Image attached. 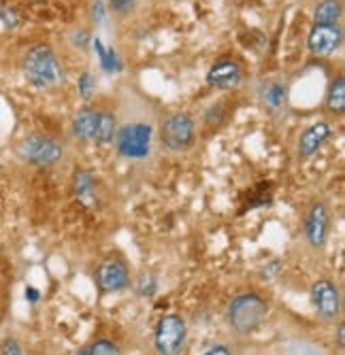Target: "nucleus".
Masks as SVG:
<instances>
[{"mask_svg":"<svg viewBox=\"0 0 345 355\" xmlns=\"http://www.w3.org/2000/svg\"><path fill=\"white\" fill-rule=\"evenodd\" d=\"M330 137H333V125L328 121H316V123L307 125L305 130L301 132V137H298V145H296L298 157L307 159L311 155H316L320 151V147Z\"/></svg>","mask_w":345,"mask_h":355,"instance_id":"f8f14e48","label":"nucleus"},{"mask_svg":"<svg viewBox=\"0 0 345 355\" xmlns=\"http://www.w3.org/2000/svg\"><path fill=\"white\" fill-rule=\"evenodd\" d=\"M0 17H3V21H5L9 28H15V26H17V15H15L11 9H5V7H3V9H0Z\"/></svg>","mask_w":345,"mask_h":355,"instance_id":"a878e982","label":"nucleus"},{"mask_svg":"<svg viewBox=\"0 0 345 355\" xmlns=\"http://www.w3.org/2000/svg\"><path fill=\"white\" fill-rule=\"evenodd\" d=\"M311 304L326 321H335L341 315V294L330 279H318L311 285Z\"/></svg>","mask_w":345,"mask_h":355,"instance_id":"1a4fd4ad","label":"nucleus"},{"mask_svg":"<svg viewBox=\"0 0 345 355\" xmlns=\"http://www.w3.org/2000/svg\"><path fill=\"white\" fill-rule=\"evenodd\" d=\"M26 298H28L30 302H37V300L41 298L39 289H35V287H28V289H26Z\"/></svg>","mask_w":345,"mask_h":355,"instance_id":"cd10ccee","label":"nucleus"},{"mask_svg":"<svg viewBox=\"0 0 345 355\" xmlns=\"http://www.w3.org/2000/svg\"><path fill=\"white\" fill-rule=\"evenodd\" d=\"M187 336V326L181 315H165L155 324V334H153V345L158 355H179Z\"/></svg>","mask_w":345,"mask_h":355,"instance_id":"423d86ee","label":"nucleus"},{"mask_svg":"<svg viewBox=\"0 0 345 355\" xmlns=\"http://www.w3.org/2000/svg\"><path fill=\"white\" fill-rule=\"evenodd\" d=\"M196 139V123L187 111H175L160 123V143L171 153L192 149Z\"/></svg>","mask_w":345,"mask_h":355,"instance_id":"39448f33","label":"nucleus"},{"mask_svg":"<svg viewBox=\"0 0 345 355\" xmlns=\"http://www.w3.org/2000/svg\"><path fill=\"white\" fill-rule=\"evenodd\" d=\"M343 15L341 0H320L313 11V24H339Z\"/></svg>","mask_w":345,"mask_h":355,"instance_id":"f3484780","label":"nucleus"},{"mask_svg":"<svg viewBox=\"0 0 345 355\" xmlns=\"http://www.w3.org/2000/svg\"><path fill=\"white\" fill-rule=\"evenodd\" d=\"M96 119H99V107L83 105L73 117V137L83 143L92 141L94 130H96Z\"/></svg>","mask_w":345,"mask_h":355,"instance_id":"ddd939ff","label":"nucleus"},{"mask_svg":"<svg viewBox=\"0 0 345 355\" xmlns=\"http://www.w3.org/2000/svg\"><path fill=\"white\" fill-rule=\"evenodd\" d=\"M119 128L117 115L113 109H99V119H96V130H94V143L96 145H111L115 139V132Z\"/></svg>","mask_w":345,"mask_h":355,"instance_id":"2eb2a0df","label":"nucleus"},{"mask_svg":"<svg viewBox=\"0 0 345 355\" xmlns=\"http://www.w3.org/2000/svg\"><path fill=\"white\" fill-rule=\"evenodd\" d=\"M205 81L215 89H233L243 81V67L235 58H219L209 67Z\"/></svg>","mask_w":345,"mask_h":355,"instance_id":"9d476101","label":"nucleus"},{"mask_svg":"<svg viewBox=\"0 0 345 355\" xmlns=\"http://www.w3.org/2000/svg\"><path fill=\"white\" fill-rule=\"evenodd\" d=\"M92 43H94V49H96L99 55H101V67H103V71H107V73H117V71L121 69V62H119L117 53H115L113 49L103 47V41H101V39H94Z\"/></svg>","mask_w":345,"mask_h":355,"instance_id":"a211bd4d","label":"nucleus"},{"mask_svg":"<svg viewBox=\"0 0 345 355\" xmlns=\"http://www.w3.org/2000/svg\"><path fill=\"white\" fill-rule=\"evenodd\" d=\"M0 355H24V349L17 338H7L0 347Z\"/></svg>","mask_w":345,"mask_h":355,"instance_id":"393cba45","label":"nucleus"},{"mask_svg":"<svg viewBox=\"0 0 345 355\" xmlns=\"http://www.w3.org/2000/svg\"><path fill=\"white\" fill-rule=\"evenodd\" d=\"M73 191L75 196L81 205L85 207H92L96 205L99 200V193H96V179H94V175L90 171H77L73 175Z\"/></svg>","mask_w":345,"mask_h":355,"instance_id":"4468645a","label":"nucleus"},{"mask_svg":"<svg viewBox=\"0 0 345 355\" xmlns=\"http://www.w3.org/2000/svg\"><path fill=\"white\" fill-rule=\"evenodd\" d=\"M137 292L143 298H151L155 292H158V281H155L153 275H141L137 281Z\"/></svg>","mask_w":345,"mask_h":355,"instance_id":"aec40b11","label":"nucleus"},{"mask_svg":"<svg viewBox=\"0 0 345 355\" xmlns=\"http://www.w3.org/2000/svg\"><path fill=\"white\" fill-rule=\"evenodd\" d=\"M107 3H109V9L115 15H128L131 11H135L139 0H107Z\"/></svg>","mask_w":345,"mask_h":355,"instance_id":"5701e85b","label":"nucleus"},{"mask_svg":"<svg viewBox=\"0 0 345 355\" xmlns=\"http://www.w3.org/2000/svg\"><path fill=\"white\" fill-rule=\"evenodd\" d=\"M203 355H233L230 353V349L226 347V345H215V347H211L207 353H203Z\"/></svg>","mask_w":345,"mask_h":355,"instance_id":"bb28decb","label":"nucleus"},{"mask_svg":"<svg viewBox=\"0 0 345 355\" xmlns=\"http://www.w3.org/2000/svg\"><path fill=\"white\" fill-rule=\"evenodd\" d=\"M328 225H330V215H328V207L318 200L313 202L305 215V236L309 241L311 247H324L326 239H328Z\"/></svg>","mask_w":345,"mask_h":355,"instance_id":"9b49d317","label":"nucleus"},{"mask_svg":"<svg viewBox=\"0 0 345 355\" xmlns=\"http://www.w3.org/2000/svg\"><path fill=\"white\" fill-rule=\"evenodd\" d=\"M92 353L94 355H119V349H117L115 343L103 338V340H96L92 345Z\"/></svg>","mask_w":345,"mask_h":355,"instance_id":"b1692460","label":"nucleus"},{"mask_svg":"<svg viewBox=\"0 0 345 355\" xmlns=\"http://www.w3.org/2000/svg\"><path fill=\"white\" fill-rule=\"evenodd\" d=\"M343 43V28L339 24H313L307 37L311 55L326 58L333 55Z\"/></svg>","mask_w":345,"mask_h":355,"instance_id":"6e6552de","label":"nucleus"},{"mask_svg":"<svg viewBox=\"0 0 345 355\" xmlns=\"http://www.w3.org/2000/svg\"><path fill=\"white\" fill-rule=\"evenodd\" d=\"M326 109L335 115H343L345 113V77L337 75L328 89H326V101H324Z\"/></svg>","mask_w":345,"mask_h":355,"instance_id":"dca6fc26","label":"nucleus"},{"mask_svg":"<svg viewBox=\"0 0 345 355\" xmlns=\"http://www.w3.org/2000/svg\"><path fill=\"white\" fill-rule=\"evenodd\" d=\"M24 79L37 89H53L65 81V71L60 67V60L51 45L39 43L33 45L22 60Z\"/></svg>","mask_w":345,"mask_h":355,"instance_id":"f257e3e1","label":"nucleus"},{"mask_svg":"<svg viewBox=\"0 0 345 355\" xmlns=\"http://www.w3.org/2000/svg\"><path fill=\"white\" fill-rule=\"evenodd\" d=\"M15 153L22 162H26L30 166L49 168V166L58 164L62 155H65V145H62V141H58L49 135L33 132L17 143Z\"/></svg>","mask_w":345,"mask_h":355,"instance_id":"7ed1b4c3","label":"nucleus"},{"mask_svg":"<svg viewBox=\"0 0 345 355\" xmlns=\"http://www.w3.org/2000/svg\"><path fill=\"white\" fill-rule=\"evenodd\" d=\"M153 128L147 121H126L119 123L113 145L115 151L126 159H145L151 153Z\"/></svg>","mask_w":345,"mask_h":355,"instance_id":"20e7f679","label":"nucleus"},{"mask_svg":"<svg viewBox=\"0 0 345 355\" xmlns=\"http://www.w3.org/2000/svg\"><path fill=\"white\" fill-rule=\"evenodd\" d=\"M286 98H288V87L284 83L273 81V83L267 85V89H264V103L271 109H279L281 105L286 103Z\"/></svg>","mask_w":345,"mask_h":355,"instance_id":"6ab92c4d","label":"nucleus"},{"mask_svg":"<svg viewBox=\"0 0 345 355\" xmlns=\"http://www.w3.org/2000/svg\"><path fill=\"white\" fill-rule=\"evenodd\" d=\"M77 355H94V353H92V347H85V349H81Z\"/></svg>","mask_w":345,"mask_h":355,"instance_id":"7c9ffc66","label":"nucleus"},{"mask_svg":"<svg viewBox=\"0 0 345 355\" xmlns=\"http://www.w3.org/2000/svg\"><path fill=\"white\" fill-rule=\"evenodd\" d=\"M77 85H79L81 98H83L85 103L92 98V94L96 92V79H94V77H92V73H87V71L79 77V83H77Z\"/></svg>","mask_w":345,"mask_h":355,"instance_id":"412c9836","label":"nucleus"},{"mask_svg":"<svg viewBox=\"0 0 345 355\" xmlns=\"http://www.w3.org/2000/svg\"><path fill=\"white\" fill-rule=\"evenodd\" d=\"M131 283V272L126 260H121L117 255H109L101 262L96 268V285L103 294H113L119 292Z\"/></svg>","mask_w":345,"mask_h":355,"instance_id":"0eeeda50","label":"nucleus"},{"mask_svg":"<svg viewBox=\"0 0 345 355\" xmlns=\"http://www.w3.org/2000/svg\"><path fill=\"white\" fill-rule=\"evenodd\" d=\"M269 313V304L262 296L249 292V294H241L237 298H233V302L228 304L226 317H228V324L237 334H252L256 332L262 321L267 319Z\"/></svg>","mask_w":345,"mask_h":355,"instance_id":"f03ea898","label":"nucleus"},{"mask_svg":"<svg viewBox=\"0 0 345 355\" xmlns=\"http://www.w3.org/2000/svg\"><path fill=\"white\" fill-rule=\"evenodd\" d=\"M343 332H345V328H343V324H339V328H337V343H339V349H343V347H345Z\"/></svg>","mask_w":345,"mask_h":355,"instance_id":"c756f323","label":"nucleus"},{"mask_svg":"<svg viewBox=\"0 0 345 355\" xmlns=\"http://www.w3.org/2000/svg\"><path fill=\"white\" fill-rule=\"evenodd\" d=\"M92 13H94V19H96V21H101L103 19V3H94L92 5Z\"/></svg>","mask_w":345,"mask_h":355,"instance_id":"c85d7f7f","label":"nucleus"},{"mask_svg":"<svg viewBox=\"0 0 345 355\" xmlns=\"http://www.w3.org/2000/svg\"><path fill=\"white\" fill-rule=\"evenodd\" d=\"M205 121H207V125H211V128H219L224 121H226V113H224V109H222V105H213L207 113H205Z\"/></svg>","mask_w":345,"mask_h":355,"instance_id":"4be33fe9","label":"nucleus"}]
</instances>
